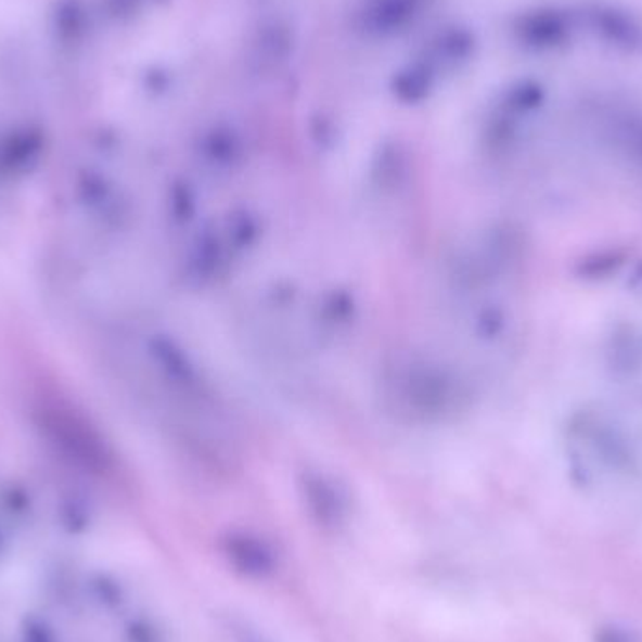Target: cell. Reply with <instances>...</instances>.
I'll use <instances>...</instances> for the list:
<instances>
[{
  "instance_id": "5",
  "label": "cell",
  "mask_w": 642,
  "mask_h": 642,
  "mask_svg": "<svg viewBox=\"0 0 642 642\" xmlns=\"http://www.w3.org/2000/svg\"><path fill=\"white\" fill-rule=\"evenodd\" d=\"M595 17L600 20L601 35L608 42L629 51L642 48V25L637 22L635 15L615 7H605L595 12Z\"/></svg>"
},
{
  "instance_id": "4",
  "label": "cell",
  "mask_w": 642,
  "mask_h": 642,
  "mask_svg": "<svg viewBox=\"0 0 642 642\" xmlns=\"http://www.w3.org/2000/svg\"><path fill=\"white\" fill-rule=\"evenodd\" d=\"M305 500L310 515L325 530H338L348 517L346 496L333 483L310 477L305 483Z\"/></svg>"
},
{
  "instance_id": "3",
  "label": "cell",
  "mask_w": 642,
  "mask_h": 642,
  "mask_svg": "<svg viewBox=\"0 0 642 642\" xmlns=\"http://www.w3.org/2000/svg\"><path fill=\"white\" fill-rule=\"evenodd\" d=\"M518 40L534 50H552L567 38L566 20L554 8H538L515 25Z\"/></svg>"
},
{
  "instance_id": "2",
  "label": "cell",
  "mask_w": 642,
  "mask_h": 642,
  "mask_svg": "<svg viewBox=\"0 0 642 642\" xmlns=\"http://www.w3.org/2000/svg\"><path fill=\"white\" fill-rule=\"evenodd\" d=\"M423 0H364L359 12L361 27L369 35L391 36L412 25Z\"/></svg>"
},
{
  "instance_id": "7",
  "label": "cell",
  "mask_w": 642,
  "mask_h": 642,
  "mask_svg": "<svg viewBox=\"0 0 642 642\" xmlns=\"http://www.w3.org/2000/svg\"><path fill=\"white\" fill-rule=\"evenodd\" d=\"M472 50H474L472 36L464 33V30L453 28V30L438 36V40L433 46V56L438 59L440 63L454 66V64L462 63V61H468Z\"/></svg>"
},
{
  "instance_id": "1",
  "label": "cell",
  "mask_w": 642,
  "mask_h": 642,
  "mask_svg": "<svg viewBox=\"0 0 642 642\" xmlns=\"http://www.w3.org/2000/svg\"><path fill=\"white\" fill-rule=\"evenodd\" d=\"M222 551L231 569L245 579L267 580L279 572V554L266 539L254 534H230L223 539Z\"/></svg>"
},
{
  "instance_id": "6",
  "label": "cell",
  "mask_w": 642,
  "mask_h": 642,
  "mask_svg": "<svg viewBox=\"0 0 642 642\" xmlns=\"http://www.w3.org/2000/svg\"><path fill=\"white\" fill-rule=\"evenodd\" d=\"M434 79L436 74L426 61L408 64L393 76L391 89L395 97L406 104H420L433 91Z\"/></svg>"
},
{
  "instance_id": "8",
  "label": "cell",
  "mask_w": 642,
  "mask_h": 642,
  "mask_svg": "<svg viewBox=\"0 0 642 642\" xmlns=\"http://www.w3.org/2000/svg\"><path fill=\"white\" fill-rule=\"evenodd\" d=\"M228 631L233 642H272L266 631H261L258 626L245 618H230Z\"/></svg>"
}]
</instances>
